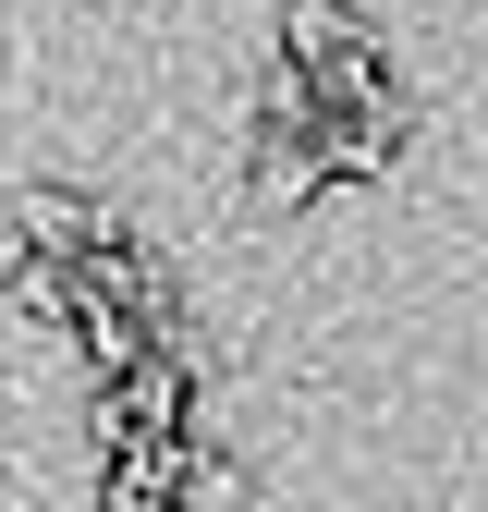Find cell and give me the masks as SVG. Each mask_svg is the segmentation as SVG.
<instances>
[{"instance_id":"obj_1","label":"cell","mask_w":488,"mask_h":512,"mask_svg":"<svg viewBox=\"0 0 488 512\" xmlns=\"http://www.w3.org/2000/svg\"><path fill=\"white\" fill-rule=\"evenodd\" d=\"M281 49L318 74L330 110H391V98H403L391 61H379V25H366L354 0H293V13H281Z\"/></svg>"},{"instance_id":"obj_2","label":"cell","mask_w":488,"mask_h":512,"mask_svg":"<svg viewBox=\"0 0 488 512\" xmlns=\"http://www.w3.org/2000/svg\"><path fill=\"white\" fill-rule=\"evenodd\" d=\"M98 452H122V439H196V354L183 342H159L147 366H122V378H98Z\"/></svg>"},{"instance_id":"obj_3","label":"cell","mask_w":488,"mask_h":512,"mask_svg":"<svg viewBox=\"0 0 488 512\" xmlns=\"http://www.w3.org/2000/svg\"><path fill=\"white\" fill-rule=\"evenodd\" d=\"M183 464H196V439H122V452H98V512H183Z\"/></svg>"},{"instance_id":"obj_4","label":"cell","mask_w":488,"mask_h":512,"mask_svg":"<svg viewBox=\"0 0 488 512\" xmlns=\"http://www.w3.org/2000/svg\"><path fill=\"white\" fill-rule=\"evenodd\" d=\"M13 220H25V256H61V269H86V256L122 232L98 196H61V183H25V196H13Z\"/></svg>"},{"instance_id":"obj_6","label":"cell","mask_w":488,"mask_h":512,"mask_svg":"<svg viewBox=\"0 0 488 512\" xmlns=\"http://www.w3.org/2000/svg\"><path fill=\"white\" fill-rule=\"evenodd\" d=\"M183 512H244V464L196 439V464H183Z\"/></svg>"},{"instance_id":"obj_5","label":"cell","mask_w":488,"mask_h":512,"mask_svg":"<svg viewBox=\"0 0 488 512\" xmlns=\"http://www.w3.org/2000/svg\"><path fill=\"white\" fill-rule=\"evenodd\" d=\"M330 183V135L318 122H257V208H305Z\"/></svg>"}]
</instances>
